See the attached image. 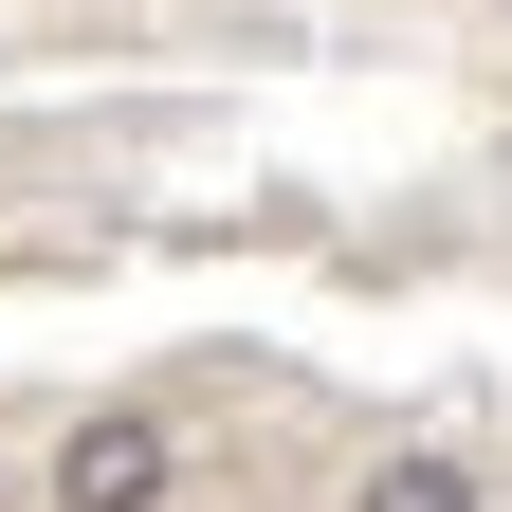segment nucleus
<instances>
[{"label":"nucleus","instance_id":"obj_1","mask_svg":"<svg viewBox=\"0 0 512 512\" xmlns=\"http://www.w3.org/2000/svg\"><path fill=\"white\" fill-rule=\"evenodd\" d=\"M165 476H183L165 421H74L55 439V512H165Z\"/></svg>","mask_w":512,"mask_h":512},{"label":"nucleus","instance_id":"obj_2","mask_svg":"<svg viewBox=\"0 0 512 512\" xmlns=\"http://www.w3.org/2000/svg\"><path fill=\"white\" fill-rule=\"evenodd\" d=\"M348 512H476V476H458V458H439V439H403V458H384V476H366Z\"/></svg>","mask_w":512,"mask_h":512}]
</instances>
